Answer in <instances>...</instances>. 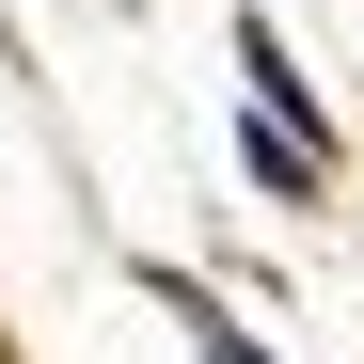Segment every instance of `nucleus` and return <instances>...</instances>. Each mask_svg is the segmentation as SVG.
I'll return each mask as SVG.
<instances>
[{"label": "nucleus", "mask_w": 364, "mask_h": 364, "mask_svg": "<svg viewBox=\"0 0 364 364\" xmlns=\"http://www.w3.org/2000/svg\"><path fill=\"white\" fill-rule=\"evenodd\" d=\"M237 159H254V191H269V206H317V174H333L317 143H285V127H237Z\"/></svg>", "instance_id": "obj_1"}, {"label": "nucleus", "mask_w": 364, "mask_h": 364, "mask_svg": "<svg viewBox=\"0 0 364 364\" xmlns=\"http://www.w3.org/2000/svg\"><path fill=\"white\" fill-rule=\"evenodd\" d=\"M159 301H174V317H191V348H206V364H269V348H254V333H237V317H222V301H206V285H174V269H159Z\"/></svg>", "instance_id": "obj_2"}]
</instances>
